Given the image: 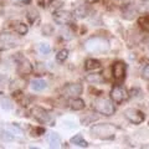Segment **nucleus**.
Instances as JSON below:
<instances>
[{
  "label": "nucleus",
  "instance_id": "nucleus-12",
  "mask_svg": "<svg viewBox=\"0 0 149 149\" xmlns=\"http://www.w3.org/2000/svg\"><path fill=\"white\" fill-rule=\"evenodd\" d=\"M0 45H3L0 50H9L16 46V40L10 34H0Z\"/></svg>",
  "mask_w": 149,
  "mask_h": 149
},
{
  "label": "nucleus",
  "instance_id": "nucleus-26",
  "mask_svg": "<svg viewBox=\"0 0 149 149\" xmlns=\"http://www.w3.org/2000/svg\"><path fill=\"white\" fill-rule=\"evenodd\" d=\"M0 104L4 109H11L13 108V104H11V101L8 98V97H3L1 100H0Z\"/></svg>",
  "mask_w": 149,
  "mask_h": 149
},
{
  "label": "nucleus",
  "instance_id": "nucleus-2",
  "mask_svg": "<svg viewBox=\"0 0 149 149\" xmlns=\"http://www.w3.org/2000/svg\"><path fill=\"white\" fill-rule=\"evenodd\" d=\"M85 49L87 52L93 55H103L109 50V42L102 36H93L86 40Z\"/></svg>",
  "mask_w": 149,
  "mask_h": 149
},
{
  "label": "nucleus",
  "instance_id": "nucleus-4",
  "mask_svg": "<svg viewBox=\"0 0 149 149\" xmlns=\"http://www.w3.org/2000/svg\"><path fill=\"white\" fill-rule=\"evenodd\" d=\"M111 72H112V78L114 80L116 83H123L125 80V74H127V65H125V62L120 61V60L114 61L111 67Z\"/></svg>",
  "mask_w": 149,
  "mask_h": 149
},
{
  "label": "nucleus",
  "instance_id": "nucleus-7",
  "mask_svg": "<svg viewBox=\"0 0 149 149\" xmlns=\"http://www.w3.org/2000/svg\"><path fill=\"white\" fill-rule=\"evenodd\" d=\"M124 117L132 124H142L146 120V114L138 108H127L124 111Z\"/></svg>",
  "mask_w": 149,
  "mask_h": 149
},
{
  "label": "nucleus",
  "instance_id": "nucleus-34",
  "mask_svg": "<svg viewBox=\"0 0 149 149\" xmlns=\"http://www.w3.org/2000/svg\"><path fill=\"white\" fill-rule=\"evenodd\" d=\"M15 1H17V3H30L31 0H15Z\"/></svg>",
  "mask_w": 149,
  "mask_h": 149
},
{
  "label": "nucleus",
  "instance_id": "nucleus-19",
  "mask_svg": "<svg viewBox=\"0 0 149 149\" xmlns=\"http://www.w3.org/2000/svg\"><path fill=\"white\" fill-rule=\"evenodd\" d=\"M70 107L73 111H82L86 107V102L82 98H80V97H76V98H72V101L70 102Z\"/></svg>",
  "mask_w": 149,
  "mask_h": 149
},
{
  "label": "nucleus",
  "instance_id": "nucleus-8",
  "mask_svg": "<svg viewBox=\"0 0 149 149\" xmlns=\"http://www.w3.org/2000/svg\"><path fill=\"white\" fill-rule=\"evenodd\" d=\"M31 114L37 122L42 123V124H50V125H55V120L52 119V117L49 114L47 111H45L44 108H40V107H35L31 111Z\"/></svg>",
  "mask_w": 149,
  "mask_h": 149
},
{
  "label": "nucleus",
  "instance_id": "nucleus-33",
  "mask_svg": "<svg viewBox=\"0 0 149 149\" xmlns=\"http://www.w3.org/2000/svg\"><path fill=\"white\" fill-rule=\"evenodd\" d=\"M100 0H86V3L87 4H96V3H98Z\"/></svg>",
  "mask_w": 149,
  "mask_h": 149
},
{
  "label": "nucleus",
  "instance_id": "nucleus-14",
  "mask_svg": "<svg viewBox=\"0 0 149 149\" xmlns=\"http://www.w3.org/2000/svg\"><path fill=\"white\" fill-rule=\"evenodd\" d=\"M30 87L32 91L35 92H40V91H44L45 88H47V82L45 80H40V78H35L30 82Z\"/></svg>",
  "mask_w": 149,
  "mask_h": 149
},
{
  "label": "nucleus",
  "instance_id": "nucleus-30",
  "mask_svg": "<svg viewBox=\"0 0 149 149\" xmlns=\"http://www.w3.org/2000/svg\"><path fill=\"white\" fill-rule=\"evenodd\" d=\"M130 96H133V97H138V98H141L142 97V91L139 90V88H132V91H130V93H129V97Z\"/></svg>",
  "mask_w": 149,
  "mask_h": 149
},
{
  "label": "nucleus",
  "instance_id": "nucleus-21",
  "mask_svg": "<svg viewBox=\"0 0 149 149\" xmlns=\"http://www.w3.org/2000/svg\"><path fill=\"white\" fill-rule=\"evenodd\" d=\"M138 25L143 31L149 32V14H144L138 17Z\"/></svg>",
  "mask_w": 149,
  "mask_h": 149
},
{
  "label": "nucleus",
  "instance_id": "nucleus-1",
  "mask_svg": "<svg viewBox=\"0 0 149 149\" xmlns=\"http://www.w3.org/2000/svg\"><path fill=\"white\" fill-rule=\"evenodd\" d=\"M90 132L92 137L97 139H102V141H111V139L116 138V132L117 128L111 123H100V124H93Z\"/></svg>",
  "mask_w": 149,
  "mask_h": 149
},
{
  "label": "nucleus",
  "instance_id": "nucleus-17",
  "mask_svg": "<svg viewBox=\"0 0 149 149\" xmlns=\"http://www.w3.org/2000/svg\"><path fill=\"white\" fill-rule=\"evenodd\" d=\"M14 31L16 32L17 35H26L27 31H29V26H27L25 22H21V21H15L14 22V26H13Z\"/></svg>",
  "mask_w": 149,
  "mask_h": 149
},
{
  "label": "nucleus",
  "instance_id": "nucleus-15",
  "mask_svg": "<svg viewBox=\"0 0 149 149\" xmlns=\"http://www.w3.org/2000/svg\"><path fill=\"white\" fill-rule=\"evenodd\" d=\"M101 68V62L97 58H87L85 61V70L86 71H95V70Z\"/></svg>",
  "mask_w": 149,
  "mask_h": 149
},
{
  "label": "nucleus",
  "instance_id": "nucleus-18",
  "mask_svg": "<svg viewBox=\"0 0 149 149\" xmlns=\"http://www.w3.org/2000/svg\"><path fill=\"white\" fill-rule=\"evenodd\" d=\"M70 143L74 144V146H77V147H81V148L88 147V142L82 137V134H76V136H73L71 139H70Z\"/></svg>",
  "mask_w": 149,
  "mask_h": 149
},
{
  "label": "nucleus",
  "instance_id": "nucleus-36",
  "mask_svg": "<svg viewBox=\"0 0 149 149\" xmlns=\"http://www.w3.org/2000/svg\"><path fill=\"white\" fill-rule=\"evenodd\" d=\"M118 1H122V0H118Z\"/></svg>",
  "mask_w": 149,
  "mask_h": 149
},
{
  "label": "nucleus",
  "instance_id": "nucleus-3",
  "mask_svg": "<svg viewBox=\"0 0 149 149\" xmlns=\"http://www.w3.org/2000/svg\"><path fill=\"white\" fill-rule=\"evenodd\" d=\"M92 108L106 117H111L116 112L114 102L108 98H96L92 102Z\"/></svg>",
  "mask_w": 149,
  "mask_h": 149
},
{
  "label": "nucleus",
  "instance_id": "nucleus-25",
  "mask_svg": "<svg viewBox=\"0 0 149 149\" xmlns=\"http://www.w3.org/2000/svg\"><path fill=\"white\" fill-rule=\"evenodd\" d=\"M61 36H62V39H65L66 41H70V40H72L73 39V31L71 29H68V27H65V29L61 30Z\"/></svg>",
  "mask_w": 149,
  "mask_h": 149
},
{
  "label": "nucleus",
  "instance_id": "nucleus-20",
  "mask_svg": "<svg viewBox=\"0 0 149 149\" xmlns=\"http://www.w3.org/2000/svg\"><path fill=\"white\" fill-rule=\"evenodd\" d=\"M136 14L137 11L132 8V4H127L124 8H123V11H122V16L127 20H132V19L136 17Z\"/></svg>",
  "mask_w": 149,
  "mask_h": 149
},
{
  "label": "nucleus",
  "instance_id": "nucleus-16",
  "mask_svg": "<svg viewBox=\"0 0 149 149\" xmlns=\"http://www.w3.org/2000/svg\"><path fill=\"white\" fill-rule=\"evenodd\" d=\"M85 80L91 83V85H100V83L104 82V78L102 77V73H90L87 74Z\"/></svg>",
  "mask_w": 149,
  "mask_h": 149
},
{
  "label": "nucleus",
  "instance_id": "nucleus-27",
  "mask_svg": "<svg viewBox=\"0 0 149 149\" xmlns=\"http://www.w3.org/2000/svg\"><path fill=\"white\" fill-rule=\"evenodd\" d=\"M39 51L41 55H49L51 52V46L49 44H40Z\"/></svg>",
  "mask_w": 149,
  "mask_h": 149
},
{
  "label": "nucleus",
  "instance_id": "nucleus-6",
  "mask_svg": "<svg viewBox=\"0 0 149 149\" xmlns=\"http://www.w3.org/2000/svg\"><path fill=\"white\" fill-rule=\"evenodd\" d=\"M52 19L55 20L56 24L62 25V26H68L73 24L74 21V16L72 13H70L67 10H55L52 13Z\"/></svg>",
  "mask_w": 149,
  "mask_h": 149
},
{
  "label": "nucleus",
  "instance_id": "nucleus-32",
  "mask_svg": "<svg viewBox=\"0 0 149 149\" xmlns=\"http://www.w3.org/2000/svg\"><path fill=\"white\" fill-rule=\"evenodd\" d=\"M142 77L144 78V80L149 81V63L143 68V71H142Z\"/></svg>",
  "mask_w": 149,
  "mask_h": 149
},
{
  "label": "nucleus",
  "instance_id": "nucleus-22",
  "mask_svg": "<svg viewBox=\"0 0 149 149\" xmlns=\"http://www.w3.org/2000/svg\"><path fill=\"white\" fill-rule=\"evenodd\" d=\"M67 57H68V50L62 49V50L58 51L57 55H56V61L60 62V63H62V62L66 61Z\"/></svg>",
  "mask_w": 149,
  "mask_h": 149
},
{
  "label": "nucleus",
  "instance_id": "nucleus-10",
  "mask_svg": "<svg viewBox=\"0 0 149 149\" xmlns=\"http://www.w3.org/2000/svg\"><path fill=\"white\" fill-rule=\"evenodd\" d=\"M16 70H17L19 74L27 76V74H30L32 72V65L24 56H17L16 57Z\"/></svg>",
  "mask_w": 149,
  "mask_h": 149
},
{
  "label": "nucleus",
  "instance_id": "nucleus-24",
  "mask_svg": "<svg viewBox=\"0 0 149 149\" xmlns=\"http://www.w3.org/2000/svg\"><path fill=\"white\" fill-rule=\"evenodd\" d=\"M39 13H37L36 10H30L29 13H27V20H29L30 24H35V22H39Z\"/></svg>",
  "mask_w": 149,
  "mask_h": 149
},
{
  "label": "nucleus",
  "instance_id": "nucleus-11",
  "mask_svg": "<svg viewBox=\"0 0 149 149\" xmlns=\"http://www.w3.org/2000/svg\"><path fill=\"white\" fill-rule=\"evenodd\" d=\"M73 16L74 19H86L90 16L91 14V8L87 5V4H80L76 8L73 9Z\"/></svg>",
  "mask_w": 149,
  "mask_h": 149
},
{
  "label": "nucleus",
  "instance_id": "nucleus-9",
  "mask_svg": "<svg viewBox=\"0 0 149 149\" xmlns=\"http://www.w3.org/2000/svg\"><path fill=\"white\" fill-rule=\"evenodd\" d=\"M83 92V87L81 83H68L62 87V95L67 98H76L80 97Z\"/></svg>",
  "mask_w": 149,
  "mask_h": 149
},
{
  "label": "nucleus",
  "instance_id": "nucleus-35",
  "mask_svg": "<svg viewBox=\"0 0 149 149\" xmlns=\"http://www.w3.org/2000/svg\"><path fill=\"white\" fill-rule=\"evenodd\" d=\"M143 1H149V0H143Z\"/></svg>",
  "mask_w": 149,
  "mask_h": 149
},
{
  "label": "nucleus",
  "instance_id": "nucleus-23",
  "mask_svg": "<svg viewBox=\"0 0 149 149\" xmlns=\"http://www.w3.org/2000/svg\"><path fill=\"white\" fill-rule=\"evenodd\" d=\"M96 119H98V116L87 113V114H85V117L81 118V123H82L83 125H87V124H91L92 122H95Z\"/></svg>",
  "mask_w": 149,
  "mask_h": 149
},
{
  "label": "nucleus",
  "instance_id": "nucleus-29",
  "mask_svg": "<svg viewBox=\"0 0 149 149\" xmlns=\"http://www.w3.org/2000/svg\"><path fill=\"white\" fill-rule=\"evenodd\" d=\"M42 134H45V128H42V127H36L31 130L32 137H40V136H42Z\"/></svg>",
  "mask_w": 149,
  "mask_h": 149
},
{
  "label": "nucleus",
  "instance_id": "nucleus-5",
  "mask_svg": "<svg viewBox=\"0 0 149 149\" xmlns=\"http://www.w3.org/2000/svg\"><path fill=\"white\" fill-rule=\"evenodd\" d=\"M109 96H111V100L113 101L114 103L120 104L129 98V92L127 91V88L122 86V83H117L116 86L112 87Z\"/></svg>",
  "mask_w": 149,
  "mask_h": 149
},
{
  "label": "nucleus",
  "instance_id": "nucleus-13",
  "mask_svg": "<svg viewBox=\"0 0 149 149\" xmlns=\"http://www.w3.org/2000/svg\"><path fill=\"white\" fill-rule=\"evenodd\" d=\"M46 139H47V143L51 148H58L61 146V137L56 132H49Z\"/></svg>",
  "mask_w": 149,
  "mask_h": 149
},
{
  "label": "nucleus",
  "instance_id": "nucleus-31",
  "mask_svg": "<svg viewBox=\"0 0 149 149\" xmlns=\"http://www.w3.org/2000/svg\"><path fill=\"white\" fill-rule=\"evenodd\" d=\"M42 32H44V35H46V36H50V35L54 32L52 26L49 25V24H46V25H45V27H44V30H42Z\"/></svg>",
  "mask_w": 149,
  "mask_h": 149
},
{
  "label": "nucleus",
  "instance_id": "nucleus-28",
  "mask_svg": "<svg viewBox=\"0 0 149 149\" xmlns=\"http://www.w3.org/2000/svg\"><path fill=\"white\" fill-rule=\"evenodd\" d=\"M50 5H51L52 10H58V9L63 5V0H51Z\"/></svg>",
  "mask_w": 149,
  "mask_h": 149
}]
</instances>
